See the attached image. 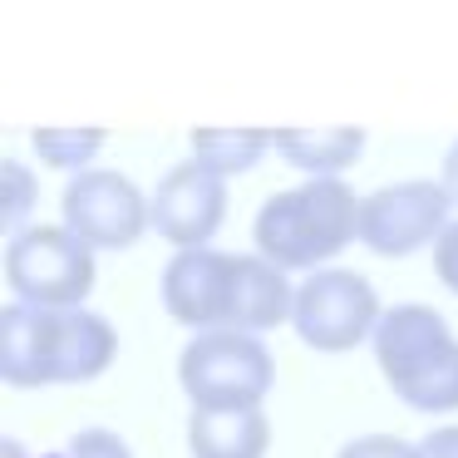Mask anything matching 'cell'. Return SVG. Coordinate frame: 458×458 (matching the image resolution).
<instances>
[{
    "instance_id": "6da1fadb",
    "label": "cell",
    "mask_w": 458,
    "mask_h": 458,
    "mask_svg": "<svg viewBox=\"0 0 458 458\" xmlns=\"http://www.w3.org/2000/svg\"><path fill=\"white\" fill-rule=\"evenodd\" d=\"M119 355V335L99 310H45L5 306L0 310V379L15 389L40 385H89Z\"/></svg>"
},
{
    "instance_id": "7a4b0ae2",
    "label": "cell",
    "mask_w": 458,
    "mask_h": 458,
    "mask_svg": "<svg viewBox=\"0 0 458 458\" xmlns=\"http://www.w3.org/2000/svg\"><path fill=\"white\" fill-rule=\"evenodd\" d=\"M360 202L355 188L340 178H306L301 188H286L261 202L257 212V257H267L281 271H326L330 257L360 237Z\"/></svg>"
},
{
    "instance_id": "3957f363",
    "label": "cell",
    "mask_w": 458,
    "mask_h": 458,
    "mask_svg": "<svg viewBox=\"0 0 458 458\" xmlns=\"http://www.w3.org/2000/svg\"><path fill=\"white\" fill-rule=\"evenodd\" d=\"M375 360L399 399L419 414L458 409V335L434 306H389L375 330Z\"/></svg>"
},
{
    "instance_id": "277c9868",
    "label": "cell",
    "mask_w": 458,
    "mask_h": 458,
    "mask_svg": "<svg viewBox=\"0 0 458 458\" xmlns=\"http://www.w3.org/2000/svg\"><path fill=\"white\" fill-rule=\"evenodd\" d=\"M178 379L188 389L192 409H261V399L276 385V360L257 335L242 330H208L192 335L178 360Z\"/></svg>"
},
{
    "instance_id": "5b68a950",
    "label": "cell",
    "mask_w": 458,
    "mask_h": 458,
    "mask_svg": "<svg viewBox=\"0 0 458 458\" xmlns=\"http://www.w3.org/2000/svg\"><path fill=\"white\" fill-rule=\"evenodd\" d=\"M5 281L21 306L74 310L94 291V247H84L70 227L35 222L5 247Z\"/></svg>"
},
{
    "instance_id": "8992f818",
    "label": "cell",
    "mask_w": 458,
    "mask_h": 458,
    "mask_svg": "<svg viewBox=\"0 0 458 458\" xmlns=\"http://www.w3.org/2000/svg\"><path fill=\"white\" fill-rule=\"evenodd\" d=\"M379 320H385V310H379L375 286L360 271L326 267L316 276H306V286L296 291V316H291V326L320 355H345L365 335H375Z\"/></svg>"
},
{
    "instance_id": "52a82bcc",
    "label": "cell",
    "mask_w": 458,
    "mask_h": 458,
    "mask_svg": "<svg viewBox=\"0 0 458 458\" xmlns=\"http://www.w3.org/2000/svg\"><path fill=\"white\" fill-rule=\"evenodd\" d=\"M60 212L64 227L94 251H123L153 227V208L139 192V182L114 168H89L80 178H70Z\"/></svg>"
},
{
    "instance_id": "ba28073f",
    "label": "cell",
    "mask_w": 458,
    "mask_h": 458,
    "mask_svg": "<svg viewBox=\"0 0 458 458\" xmlns=\"http://www.w3.org/2000/svg\"><path fill=\"white\" fill-rule=\"evenodd\" d=\"M448 198L444 182H394L379 188L360 202V242L375 257H409V251L438 247V237L448 232Z\"/></svg>"
},
{
    "instance_id": "9c48e42d",
    "label": "cell",
    "mask_w": 458,
    "mask_h": 458,
    "mask_svg": "<svg viewBox=\"0 0 458 458\" xmlns=\"http://www.w3.org/2000/svg\"><path fill=\"white\" fill-rule=\"evenodd\" d=\"M237 271L242 257L232 251H178L163 271V306L178 326L198 330H232V316H237Z\"/></svg>"
},
{
    "instance_id": "30bf717a",
    "label": "cell",
    "mask_w": 458,
    "mask_h": 458,
    "mask_svg": "<svg viewBox=\"0 0 458 458\" xmlns=\"http://www.w3.org/2000/svg\"><path fill=\"white\" fill-rule=\"evenodd\" d=\"M148 208H153L158 237H168L178 251H202L217 237L222 217H227V178H217L198 158H188L173 173H163Z\"/></svg>"
},
{
    "instance_id": "8fae6325",
    "label": "cell",
    "mask_w": 458,
    "mask_h": 458,
    "mask_svg": "<svg viewBox=\"0 0 458 458\" xmlns=\"http://www.w3.org/2000/svg\"><path fill=\"white\" fill-rule=\"evenodd\" d=\"M271 419L267 409H192L188 419V454L192 458H267Z\"/></svg>"
},
{
    "instance_id": "7c38bea8",
    "label": "cell",
    "mask_w": 458,
    "mask_h": 458,
    "mask_svg": "<svg viewBox=\"0 0 458 458\" xmlns=\"http://www.w3.org/2000/svg\"><path fill=\"white\" fill-rule=\"evenodd\" d=\"M276 148L306 178H340L360 158V148H365V129H350V123H330V129H276Z\"/></svg>"
},
{
    "instance_id": "4fadbf2b",
    "label": "cell",
    "mask_w": 458,
    "mask_h": 458,
    "mask_svg": "<svg viewBox=\"0 0 458 458\" xmlns=\"http://www.w3.org/2000/svg\"><path fill=\"white\" fill-rule=\"evenodd\" d=\"M271 143H276V129H192V158L217 178H237L257 168Z\"/></svg>"
},
{
    "instance_id": "5bb4252c",
    "label": "cell",
    "mask_w": 458,
    "mask_h": 458,
    "mask_svg": "<svg viewBox=\"0 0 458 458\" xmlns=\"http://www.w3.org/2000/svg\"><path fill=\"white\" fill-rule=\"evenodd\" d=\"M104 148V129H35V153H40L50 168H74L89 173V158Z\"/></svg>"
},
{
    "instance_id": "9a60e30c",
    "label": "cell",
    "mask_w": 458,
    "mask_h": 458,
    "mask_svg": "<svg viewBox=\"0 0 458 458\" xmlns=\"http://www.w3.org/2000/svg\"><path fill=\"white\" fill-rule=\"evenodd\" d=\"M60 458H133V454L119 434H109V428H80V434L60 448Z\"/></svg>"
},
{
    "instance_id": "2e32d148",
    "label": "cell",
    "mask_w": 458,
    "mask_h": 458,
    "mask_svg": "<svg viewBox=\"0 0 458 458\" xmlns=\"http://www.w3.org/2000/svg\"><path fill=\"white\" fill-rule=\"evenodd\" d=\"M5 182H11V192H5V227H11V237H15V232H25V212H30V202H35V182L21 163H5Z\"/></svg>"
},
{
    "instance_id": "e0dca14e",
    "label": "cell",
    "mask_w": 458,
    "mask_h": 458,
    "mask_svg": "<svg viewBox=\"0 0 458 458\" xmlns=\"http://www.w3.org/2000/svg\"><path fill=\"white\" fill-rule=\"evenodd\" d=\"M340 458H419V444H404L394 434H365L340 448Z\"/></svg>"
},
{
    "instance_id": "ac0fdd59",
    "label": "cell",
    "mask_w": 458,
    "mask_h": 458,
    "mask_svg": "<svg viewBox=\"0 0 458 458\" xmlns=\"http://www.w3.org/2000/svg\"><path fill=\"white\" fill-rule=\"evenodd\" d=\"M434 271H438V281H444V286L458 296V222H448V232L438 237V247H434Z\"/></svg>"
},
{
    "instance_id": "d6986e66",
    "label": "cell",
    "mask_w": 458,
    "mask_h": 458,
    "mask_svg": "<svg viewBox=\"0 0 458 458\" xmlns=\"http://www.w3.org/2000/svg\"><path fill=\"white\" fill-rule=\"evenodd\" d=\"M419 458H458V424L424 434V444H419Z\"/></svg>"
},
{
    "instance_id": "ffe728a7",
    "label": "cell",
    "mask_w": 458,
    "mask_h": 458,
    "mask_svg": "<svg viewBox=\"0 0 458 458\" xmlns=\"http://www.w3.org/2000/svg\"><path fill=\"white\" fill-rule=\"evenodd\" d=\"M444 188H448V198L458 202V143L444 153Z\"/></svg>"
},
{
    "instance_id": "44dd1931",
    "label": "cell",
    "mask_w": 458,
    "mask_h": 458,
    "mask_svg": "<svg viewBox=\"0 0 458 458\" xmlns=\"http://www.w3.org/2000/svg\"><path fill=\"white\" fill-rule=\"evenodd\" d=\"M5 458H25V448L15 444V438H5Z\"/></svg>"
}]
</instances>
